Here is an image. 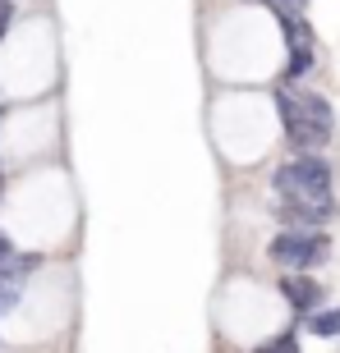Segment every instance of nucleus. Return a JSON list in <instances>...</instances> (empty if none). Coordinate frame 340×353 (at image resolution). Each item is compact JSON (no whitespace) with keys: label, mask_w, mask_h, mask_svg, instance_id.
Returning a JSON list of instances; mask_svg holds the SVG:
<instances>
[{"label":"nucleus","mask_w":340,"mask_h":353,"mask_svg":"<svg viewBox=\"0 0 340 353\" xmlns=\"http://www.w3.org/2000/svg\"><path fill=\"white\" fill-rule=\"evenodd\" d=\"M276 115L285 129V143L299 152H322L336 138V105L322 92H303V88H281L276 92Z\"/></svg>","instance_id":"f257e3e1"},{"label":"nucleus","mask_w":340,"mask_h":353,"mask_svg":"<svg viewBox=\"0 0 340 353\" xmlns=\"http://www.w3.org/2000/svg\"><path fill=\"white\" fill-rule=\"evenodd\" d=\"M336 188V170L322 152H299L290 157L281 170L272 174V193L276 197H303V202H322Z\"/></svg>","instance_id":"f03ea898"},{"label":"nucleus","mask_w":340,"mask_h":353,"mask_svg":"<svg viewBox=\"0 0 340 353\" xmlns=\"http://www.w3.org/2000/svg\"><path fill=\"white\" fill-rule=\"evenodd\" d=\"M267 257L285 271H317L331 262V234L327 230H281L267 243Z\"/></svg>","instance_id":"7ed1b4c3"},{"label":"nucleus","mask_w":340,"mask_h":353,"mask_svg":"<svg viewBox=\"0 0 340 353\" xmlns=\"http://www.w3.org/2000/svg\"><path fill=\"white\" fill-rule=\"evenodd\" d=\"M276 221H281V230H327L336 221V197H322V202L276 197Z\"/></svg>","instance_id":"20e7f679"},{"label":"nucleus","mask_w":340,"mask_h":353,"mask_svg":"<svg viewBox=\"0 0 340 353\" xmlns=\"http://www.w3.org/2000/svg\"><path fill=\"white\" fill-rule=\"evenodd\" d=\"M276 289H281V299H285L299 316L322 312V303H327V285H322V280H313L308 271H285Z\"/></svg>","instance_id":"39448f33"},{"label":"nucleus","mask_w":340,"mask_h":353,"mask_svg":"<svg viewBox=\"0 0 340 353\" xmlns=\"http://www.w3.org/2000/svg\"><path fill=\"white\" fill-rule=\"evenodd\" d=\"M317 69V51L313 41H303V46H290L285 55V74H281V88H294V83H303L308 74Z\"/></svg>","instance_id":"423d86ee"},{"label":"nucleus","mask_w":340,"mask_h":353,"mask_svg":"<svg viewBox=\"0 0 340 353\" xmlns=\"http://www.w3.org/2000/svg\"><path fill=\"white\" fill-rule=\"evenodd\" d=\"M308 321V335H317V340H336L340 335V307H322V312H313V316H303Z\"/></svg>","instance_id":"0eeeda50"},{"label":"nucleus","mask_w":340,"mask_h":353,"mask_svg":"<svg viewBox=\"0 0 340 353\" xmlns=\"http://www.w3.org/2000/svg\"><path fill=\"white\" fill-rule=\"evenodd\" d=\"M281 28H285V46H303L313 41V23L303 14H281Z\"/></svg>","instance_id":"6e6552de"},{"label":"nucleus","mask_w":340,"mask_h":353,"mask_svg":"<svg viewBox=\"0 0 340 353\" xmlns=\"http://www.w3.org/2000/svg\"><path fill=\"white\" fill-rule=\"evenodd\" d=\"M253 353H303L299 349V326H290V330H281V335H272V340H262Z\"/></svg>","instance_id":"1a4fd4ad"},{"label":"nucleus","mask_w":340,"mask_h":353,"mask_svg":"<svg viewBox=\"0 0 340 353\" xmlns=\"http://www.w3.org/2000/svg\"><path fill=\"white\" fill-rule=\"evenodd\" d=\"M10 19H14V5H10V10H0V41H5V32H10Z\"/></svg>","instance_id":"9d476101"},{"label":"nucleus","mask_w":340,"mask_h":353,"mask_svg":"<svg viewBox=\"0 0 340 353\" xmlns=\"http://www.w3.org/2000/svg\"><path fill=\"white\" fill-rule=\"evenodd\" d=\"M10 5H14V0H0V10H10Z\"/></svg>","instance_id":"9b49d317"},{"label":"nucleus","mask_w":340,"mask_h":353,"mask_svg":"<svg viewBox=\"0 0 340 353\" xmlns=\"http://www.w3.org/2000/svg\"><path fill=\"white\" fill-rule=\"evenodd\" d=\"M0 188H5V179H0Z\"/></svg>","instance_id":"f8f14e48"}]
</instances>
